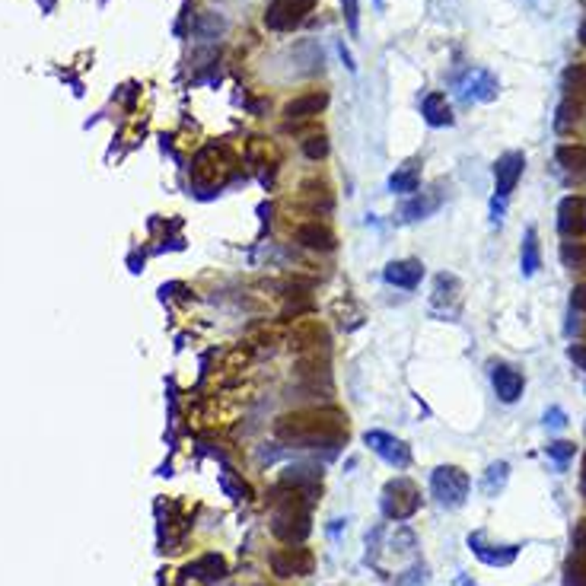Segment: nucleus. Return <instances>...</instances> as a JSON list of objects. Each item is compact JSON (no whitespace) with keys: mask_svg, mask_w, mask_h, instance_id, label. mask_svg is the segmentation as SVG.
<instances>
[{"mask_svg":"<svg viewBox=\"0 0 586 586\" xmlns=\"http://www.w3.org/2000/svg\"><path fill=\"white\" fill-rule=\"evenodd\" d=\"M564 89H567V99H577V102L586 99V64H573V68H567Z\"/></svg>","mask_w":586,"mask_h":586,"instance_id":"412c9836","label":"nucleus"},{"mask_svg":"<svg viewBox=\"0 0 586 586\" xmlns=\"http://www.w3.org/2000/svg\"><path fill=\"white\" fill-rule=\"evenodd\" d=\"M491 383H494L498 398H500V402H507V405L516 402V398L523 395V389H526L523 373H519L516 367H510V364H494L491 367Z\"/></svg>","mask_w":586,"mask_h":586,"instance_id":"9d476101","label":"nucleus"},{"mask_svg":"<svg viewBox=\"0 0 586 586\" xmlns=\"http://www.w3.org/2000/svg\"><path fill=\"white\" fill-rule=\"evenodd\" d=\"M542 258H539V237L535 229H526V239H523V274L533 277L539 271Z\"/></svg>","mask_w":586,"mask_h":586,"instance_id":"aec40b11","label":"nucleus"},{"mask_svg":"<svg viewBox=\"0 0 586 586\" xmlns=\"http://www.w3.org/2000/svg\"><path fill=\"white\" fill-rule=\"evenodd\" d=\"M507 479H510V465L494 462L491 469H488V475H485V494H491V498H494V494L507 485Z\"/></svg>","mask_w":586,"mask_h":586,"instance_id":"b1692460","label":"nucleus"},{"mask_svg":"<svg viewBox=\"0 0 586 586\" xmlns=\"http://www.w3.org/2000/svg\"><path fill=\"white\" fill-rule=\"evenodd\" d=\"M189 573L201 580H220V577H227V564H223L220 554H204V558H198L195 564L189 567Z\"/></svg>","mask_w":586,"mask_h":586,"instance_id":"6ab92c4d","label":"nucleus"},{"mask_svg":"<svg viewBox=\"0 0 586 586\" xmlns=\"http://www.w3.org/2000/svg\"><path fill=\"white\" fill-rule=\"evenodd\" d=\"M567 586H586V554L567 561Z\"/></svg>","mask_w":586,"mask_h":586,"instance_id":"bb28decb","label":"nucleus"},{"mask_svg":"<svg viewBox=\"0 0 586 586\" xmlns=\"http://www.w3.org/2000/svg\"><path fill=\"white\" fill-rule=\"evenodd\" d=\"M303 150L310 160H322V156L329 153V141H325V137H310V141L303 144Z\"/></svg>","mask_w":586,"mask_h":586,"instance_id":"c756f323","label":"nucleus"},{"mask_svg":"<svg viewBox=\"0 0 586 586\" xmlns=\"http://www.w3.org/2000/svg\"><path fill=\"white\" fill-rule=\"evenodd\" d=\"M418 185H421V166L414 160L405 163V166H398L389 179V189L395 191V195H414Z\"/></svg>","mask_w":586,"mask_h":586,"instance_id":"f3484780","label":"nucleus"},{"mask_svg":"<svg viewBox=\"0 0 586 586\" xmlns=\"http://www.w3.org/2000/svg\"><path fill=\"white\" fill-rule=\"evenodd\" d=\"M583 494H586V459H583Z\"/></svg>","mask_w":586,"mask_h":586,"instance_id":"e433bc0d","label":"nucleus"},{"mask_svg":"<svg viewBox=\"0 0 586 586\" xmlns=\"http://www.w3.org/2000/svg\"><path fill=\"white\" fill-rule=\"evenodd\" d=\"M408 573H412V577H395V583L398 586H421V583H427V567L424 564H414Z\"/></svg>","mask_w":586,"mask_h":586,"instance_id":"7c9ffc66","label":"nucleus"},{"mask_svg":"<svg viewBox=\"0 0 586 586\" xmlns=\"http://www.w3.org/2000/svg\"><path fill=\"white\" fill-rule=\"evenodd\" d=\"M558 227L564 237L586 233V198H564L558 208Z\"/></svg>","mask_w":586,"mask_h":586,"instance_id":"f8f14e48","label":"nucleus"},{"mask_svg":"<svg viewBox=\"0 0 586 586\" xmlns=\"http://www.w3.org/2000/svg\"><path fill=\"white\" fill-rule=\"evenodd\" d=\"M421 115H424V122L433 125V128H450L452 125V108L443 93H427L424 106H421Z\"/></svg>","mask_w":586,"mask_h":586,"instance_id":"dca6fc26","label":"nucleus"},{"mask_svg":"<svg viewBox=\"0 0 586 586\" xmlns=\"http://www.w3.org/2000/svg\"><path fill=\"white\" fill-rule=\"evenodd\" d=\"M580 112H583V102L577 99H564L558 106V118H554V128L558 131H571L580 122Z\"/></svg>","mask_w":586,"mask_h":586,"instance_id":"5701e85b","label":"nucleus"},{"mask_svg":"<svg viewBox=\"0 0 586 586\" xmlns=\"http://www.w3.org/2000/svg\"><path fill=\"white\" fill-rule=\"evenodd\" d=\"M456 89H459V96H462L465 102H491V99H498L500 83H498V77H494L491 70L475 68V70H469L465 77H459Z\"/></svg>","mask_w":586,"mask_h":586,"instance_id":"0eeeda50","label":"nucleus"},{"mask_svg":"<svg viewBox=\"0 0 586 586\" xmlns=\"http://www.w3.org/2000/svg\"><path fill=\"white\" fill-rule=\"evenodd\" d=\"M573 548H577V554H586V519H580L577 529H573Z\"/></svg>","mask_w":586,"mask_h":586,"instance_id":"2f4dec72","label":"nucleus"},{"mask_svg":"<svg viewBox=\"0 0 586 586\" xmlns=\"http://www.w3.org/2000/svg\"><path fill=\"white\" fill-rule=\"evenodd\" d=\"M561 258L571 271H586V243H567L561 249Z\"/></svg>","mask_w":586,"mask_h":586,"instance_id":"a878e982","label":"nucleus"},{"mask_svg":"<svg viewBox=\"0 0 586 586\" xmlns=\"http://www.w3.org/2000/svg\"><path fill=\"white\" fill-rule=\"evenodd\" d=\"M277 437L284 443L316 450V446H335L344 437V421L335 412H303L293 418L277 421Z\"/></svg>","mask_w":586,"mask_h":586,"instance_id":"f257e3e1","label":"nucleus"},{"mask_svg":"<svg viewBox=\"0 0 586 586\" xmlns=\"http://www.w3.org/2000/svg\"><path fill=\"white\" fill-rule=\"evenodd\" d=\"M548 456H552V459H558L561 465H564V462H571V459H573V443H567V440H558V443H552V446H548Z\"/></svg>","mask_w":586,"mask_h":586,"instance_id":"c85d7f7f","label":"nucleus"},{"mask_svg":"<svg viewBox=\"0 0 586 586\" xmlns=\"http://www.w3.org/2000/svg\"><path fill=\"white\" fill-rule=\"evenodd\" d=\"M558 163L564 169H571V172H583L586 147H580V144H564V147H558Z\"/></svg>","mask_w":586,"mask_h":586,"instance_id":"4be33fe9","label":"nucleus"},{"mask_svg":"<svg viewBox=\"0 0 586 586\" xmlns=\"http://www.w3.org/2000/svg\"><path fill=\"white\" fill-rule=\"evenodd\" d=\"M325 106H329V93H322V89H312V93H303V96H297V99H290L287 106H284V118H287V122L312 118V115H319Z\"/></svg>","mask_w":586,"mask_h":586,"instance_id":"ddd939ff","label":"nucleus"},{"mask_svg":"<svg viewBox=\"0 0 586 586\" xmlns=\"http://www.w3.org/2000/svg\"><path fill=\"white\" fill-rule=\"evenodd\" d=\"M297 243L312 252H331L335 249V233L329 227H322V223H303L297 229Z\"/></svg>","mask_w":586,"mask_h":586,"instance_id":"2eb2a0df","label":"nucleus"},{"mask_svg":"<svg viewBox=\"0 0 586 586\" xmlns=\"http://www.w3.org/2000/svg\"><path fill=\"white\" fill-rule=\"evenodd\" d=\"M459 293V277L456 274H440L437 277V290H433V303H452Z\"/></svg>","mask_w":586,"mask_h":586,"instance_id":"393cba45","label":"nucleus"},{"mask_svg":"<svg viewBox=\"0 0 586 586\" xmlns=\"http://www.w3.org/2000/svg\"><path fill=\"white\" fill-rule=\"evenodd\" d=\"M364 443L370 446L379 459H386L389 465H395V469H408V465H412V450H408V446H405L398 437H392V433L367 431Z\"/></svg>","mask_w":586,"mask_h":586,"instance_id":"6e6552de","label":"nucleus"},{"mask_svg":"<svg viewBox=\"0 0 586 586\" xmlns=\"http://www.w3.org/2000/svg\"><path fill=\"white\" fill-rule=\"evenodd\" d=\"M341 10H344V23H348L350 35L360 33V0H341Z\"/></svg>","mask_w":586,"mask_h":586,"instance_id":"cd10ccee","label":"nucleus"},{"mask_svg":"<svg viewBox=\"0 0 586 586\" xmlns=\"http://www.w3.org/2000/svg\"><path fill=\"white\" fill-rule=\"evenodd\" d=\"M523 169H526V156L519 153V150H510V153H504L494 163V191H498L500 201H507V198L513 195Z\"/></svg>","mask_w":586,"mask_h":586,"instance_id":"1a4fd4ad","label":"nucleus"},{"mask_svg":"<svg viewBox=\"0 0 586 586\" xmlns=\"http://www.w3.org/2000/svg\"><path fill=\"white\" fill-rule=\"evenodd\" d=\"M571 303L577 306V310H586V284H580V287H573Z\"/></svg>","mask_w":586,"mask_h":586,"instance_id":"72a5a7b5","label":"nucleus"},{"mask_svg":"<svg viewBox=\"0 0 586 586\" xmlns=\"http://www.w3.org/2000/svg\"><path fill=\"white\" fill-rule=\"evenodd\" d=\"M440 201L443 198L433 191V195H421V198H412V201L402 208V220H424V217H431L433 210L440 208Z\"/></svg>","mask_w":586,"mask_h":586,"instance_id":"a211bd4d","label":"nucleus"},{"mask_svg":"<svg viewBox=\"0 0 586 586\" xmlns=\"http://www.w3.org/2000/svg\"><path fill=\"white\" fill-rule=\"evenodd\" d=\"M580 39H583V45H586V20H583V26H580Z\"/></svg>","mask_w":586,"mask_h":586,"instance_id":"c9c22d12","label":"nucleus"},{"mask_svg":"<svg viewBox=\"0 0 586 586\" xmlns=\"http://www.w3.org/2000/svg\"><path fill=\"white\" fill-rule=\"evenodd\" d=\"M431 491L440 504L456 510V507H462L465 498H469V475H465L459 465H440L437 472L431 475Z\"/></svg>","mask_w":586,"mask_h":586,"instance_id":"20e7f679","label":"nucleus"},{"mask_svg":"<svg viewBox=\"0 0 586 586\" xmlns=\"http://www.w3.org/2000/svg\"><path fill=\"white\" fill-rule=\"evenodd\" d=\"M386 284L392 287H402V290H414L424 277V265L418 258H398V262H389L383 271Z\"/></svg>","mask_w":586,"mask_h":586,"instance_id":"9b49d317","label":"nucleus"},{"mask_svg":"<svg viewBox=\"0 0 586 586\" xmlns=\"http://www.w3.org/2000/svg\"><path fill=\"white\" fill-rule=\"evenodd\" d=\"M469 548H472V552L491 567H507L519 554V545H488L481 533L469 535Z\"/></svg>","mask_w":586,"mask_h":586,"instance_id":"4468645a","label":"nucleus"},{"mask_svg":"<svg viewBox=\"0 0 586 586\" xmlns=\"http://www.w3.org/2000/svg\"><path fill=\"white\" fill-rule=\"evenodd\" d=\"M312 567H316V558H312L310 548H300V545H290L281 548V552L271 554V571L277 577H310Z\"/></svg>","mask_w":586,"mask_h":586,"instance_id":"423d86ee","label":"nucleus"},{"mask_svg":"<svg viewBox=\"0 0 586 586\" xmlns=\"http://www.w3.org/2000/svg\"><path fill=\"white\" fill-rule=\"evenodd\" d=\"M418 507H421V494H418V488H414V481L395 479V481H389V485L383 488V513H386V519H395V523H402V519H412L414 513H418Z\"/></svg>","mask_w":586,"mask_h":586,"instance_id":"7ed1b4c3","label":"nucleus"},{"mask_svg":"<svg viewBox=\"0 0 586 586\" xmlns=\"http://www.w3.org/2000/svg\"><path fill=\"white\" fill-rule=\"evenodd\" d=\"M567 358H571L580 370H586V344H573V348L567 350Z\"/></svg>","mask_w":586,"mask_h":586,"instance_id":"473e14b6","label":"nucleus"},{"mask_svg":"<svg viewBox=\"0 0 586 586\" xmlns=\"http://www.w3.org/2000/svg\"><path fill=\"white\" fill-rule=\"evenodd\" d=\"M312 7L316 0H271L265 7V26L274 33H290L312 14Z\"/></svg>","mask_w":586,"mask_h":586,"instance_id":"39448f33","label":"nucleus"},{"mask_svg":"<svg viewBox=\"0 0 586 586\" xmlns=\"http://www.w3.org/2000/svg\"><path fill=\"white\" fill-rule=\"evenodd\" d=\"M545 424H552V427H564L567 421H564V412L561 408H552V412L545 414Z\"/></svg>","mask_w":586,"mask_h":586,"instance_id":"f704fd0d","label":"nucleus"},{"mask_svg":"<svg viewBox=\"0 0 586 586\" xmlns=\"http://www.w3.org/2000/svg\"><path fill=\"white\" fill-rule=\"evenodd\" d=\"M310 498L306 488L293 485L281 500L274 504V516H271V533L284 542V545H300L310 535Z\"/></svg>","mask_w":586,"mask_h":586,"instance_id":"f03ea898","label":"nucleus"}]
</instances>
